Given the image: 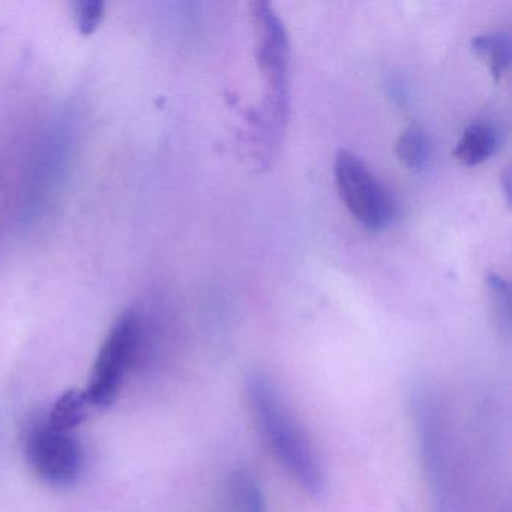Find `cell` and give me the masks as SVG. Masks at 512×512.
<instances>
[{"instance_id": "cell-1", "label": "cell", "mask_w": 512, "mask_h": 512, "mask_svg": "<svg viewBox=\"0 0 512 512\" xmlns=\"http://www.w3.org/2000/svg\"><path fill=\"white\" fill-rule=\"evenodd\" d=\"M247 395L257 425L287 475L311 497H323L328 481L322 461L274 382L263 373H251Z\"/></svg>"}, {"instance_id": "cell-2", "label": "cell", "mask_w": 512, "mask_h": 512, "mask_svg": "<svg viewBox=\"0 0 512 512\" xmlns=\"http://www.w3.org/2000/svg\"><path fill=\"white\" fill-rule=\"evenodd\" d=\"M410 407L434 512H461L451 436L442 404L430 385L418 382L410 392Z\"/></svg>"}, {"instance_id": "cell-3", "label": "cell", "mask_w": 512, "mask_h": 512, "mask_svg": "<svg viewBox=\"0 0 512 512\" xmlns=\"http://www.w3.org/2000/svg\"><path fill=\"white\" fill-rule=\"evenodd\" d=\"M254 55L266 79L265 115L272 131H280L289 112V38L268 2L251 5Z\"/></svg>"}, {"instance_id": "cell-4", "label": "cell", "mask_w": 512, "mask_h": 512, "mask_svg": "<svg viewBox=\"0 0 512 512\" xmlns=\"http://www.w3.org/2000/svg\"><path fill=\"white\" fill-rule=\"evenodd\" d=\"M142 344V319L136 311L119 317L107 335L85 391L86 401L98 407H109L118 400L119 389L128 368L136 361Z\"/></svg>"}, {"instance_id": "cell-5", "label": "cell", "mask_w": 512, "mask_h": 512, "mask_svg": "<svg viewBox=\"0 0 512 512\" xmlns=\"http://www.w3.org/2000/svg\"><path fill=\"white\" fill-rule=\"evenodd\" d=\"M335 181L341 200L362 226L370 230L388 226L394 217V203L361 158L341 151L335 160Z\"/></svg>"}, {"instance_id": "cell-6", "label": "cell", "mask_w": 512, "mask_h": 512, "mask_svg": "<svg viewBox=\"0 0 512 512\" xmlns=\"http://www.w3.org/2000/svg\"><path fill=\"white\" fill-rule=\"evenodd\" d=\"M26 454L35 472L53 484H70L82 470L79 443L50 425L29 434Z\"/></svg>"}, {"instance_id": "cell-7", "label": "cell", "mask_w": 512, "mask_h": 512, "mask_svg": "<svg viewBox=\"0 0 512 512\" xmlns=\"http://www.w3.org/2000/svg\"><path fill=\"white\" fill-rule=\"evenodd\" d=\"M497 143V131L490 124L475 122L464 130L457 148L452 152V157L463 166H479L496 152Z\"/></svg>"}, {"instance_id": "cell-8", "label": "cell", "mask_w": 512, "mask_h": 512, "mask_svg": "<svg viewBox=\"0 0 512 512\" xmlns=\"http://www.w3.org/2000/svg\"><path fill=\"white\" fill-rule=\"evenodd\" d=\"M229 496L236 512H269L265 494L248 470L235 469L230 473Z\"/></svg>"}, {"instance_id": "cell-9", "label": "cell", "mask_w": 512, "mask_h": 512, "mask_svg": "<svg viewBox=\"0 0 512 512\" xmlns=\"http://www.w3.org/2000/svg\"><path fill=\"white\" fill-rule=\"evenodd\" d=\"M472 50L490 68L496 82L502 80L511 62V40L505 32L479 35L472 41Z\"/></svg>"}, {"instance_id": "cell-10", "label": "cell", "mask_w": 512, "mask_h": 512, "mask_svg": "<svg viewBox=\"0 0 512 512\" xmlns=\"http://www.w3.org/2000/svg\"><path fill=\"white\" fill-rule=\"evenodd\" d=\"M485 293L491 319L500 334L509 337L511 334V289L500 275L488 274L485 277Z\"/></svg>"}, {"instance_id": "cell-11", "label": "cell", "mask_w": 512, "mask_h": 512, "mask_svg": "<svg viewBox=\"0 0 512 512\" xmlns=\"http://www.w3.org/2000/svg\"><path fill=\"white\" fill-rule=\"evenodd\" d=\"M86 403L88 401H86L85 392L77 391V389L65 392L56 400L55 406L50 412V427L67 433L71 428L82 424L83 419L86 418Z\"/></svg>"}, {"instance_id": "cell-12", "label": "cell", "mask_w": 512, "mask_h": 512, "mask_svg": "<svg viewBox=\"0 0 512 512\" xmlns=\"http://www.w3.org/2000/svg\"><path fill=\"white\" fill-rule=\"evenodd\" d=\"M395 154L409 169L419 170L430 158V140L418 125L407 128L395 146Z\"/></svg>"}, {"instance_id": "cell-13", "label": "cell", "mask_w": 512, "mask_h": 512, "mask_svg": "<svg viewBox=\"0 0 512 512\" xmlns=\"http://www.w3.org/2000/svg\"><path fill=\"white\" fill-rule=\"evenodd\" d=\"M77 26L80 34L89 37L97 32L106 16V5L101 0H82L76 5Z\"/></svg>"}, {"instance_id": "cell-14", "label": "cell", "mask_w": 512, "mask_h": 512, "mask_svg": "<svg viewBox=\"0 0 512 512\" xmlns=\"http://www.w3.org/2000/svg\"><path fill=\"white\" fill-rule=\"evenodd\" d=\"M505 181H506V184H509V175H506V178H505ZM506 199H508V203H509V196H511V193H509V187H506Z\"/></svg>"}]
</instances>
